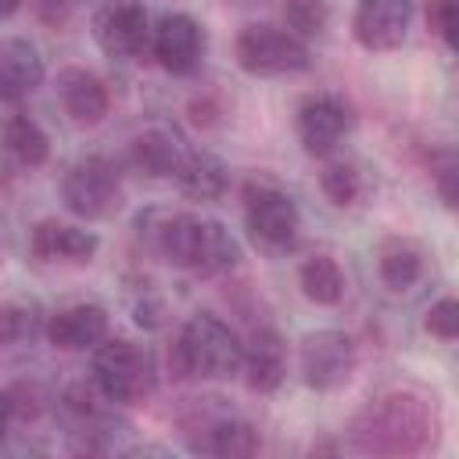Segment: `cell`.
<instances>
[{"instance_id":"cell-1","label":"cell","mask_w":459,"mask_h":459,"mask_svg":"<svg viewBox=\"0 0 459 459\" xmlns=\"http://www.w3.org/2000/svg\"><path fill=\"white\" fill-rule=\"evenodd\" d=\"M441 416L430 394L416 387H391L377 398H369L351 427V448L366 455H416L437 445Z\"/></svg>"},{"instance_id":"cell-2","label":"cell","mask_w":459,"mask_h":459,"mask_svg":"<svg viewBox=\"0 0 459 459\" xmlns=\"http://www.w3.org/2000/svg\"><path fill=\"white\" fill-rule=\"evenodd\" d=\"M154 247L161 251V258L169 265H176L190 276H222L240 258L233 233L219 219L194 215V212L165 215L154 226Z\"/></svg>"},{"instance_id":"cell-3","label":"cell","mask_w":459,"mask_h":459,"mask_svg":"<svg viewBox=\"0 0 459 459\" xmlns=\"http://www.w3.org/2000/svg\"><path fill=\"white\" fill-rule=\"evenodd\" d=\"M176 377L186 380H230L244 369V341L230 323L212 312L190 316L169 355Z\"/></svg>"},{"instance_id":"cell-4","label":"cell","mask_w":459,"mask_h":459,"mask_svg":"<svg viewBox=\"0 0 459 459\" xmlns=\"http://www.w3.org/2000/svg\"><path fill=\"white\" fill-rule=\"evenodd\" d=\"M90 377L104 391V398L115 405H136V402L151 398L154 380H158L154 359L147 355V348H140L126 337H108L104 344L93 348Z\"/></svg>"},{"instance_id":"cell-5","label":"cell","mask_w":459,"mask_h":459,"mask_svg":"<svg viewBox=\"0 0 459 459\" xmlns=\"http://www.w3.org/2000/svg\"><path fill=\"white\" fill-rule=\"evenodd\" d=\"M233 57L255 79H287L312 68L305 39L280 25H244L237 32Z\"/></svg>"},{"instance_id":"cell-6","label":"cell","mask_w":459,"mask_h":459,"mask_svg":"<svg viewBox=\"0 0 459 459\" xmlns=\"http://www.w3.org/2000/svg\"><path fill=\"white\" fill-rule=\"evenodd\" d=\"M61 201L82 222H97V219L115 215L122 208L118 165L104 154H86V158L72 161L61 176Z\"/></svg>"},{"instance_id":"cell-7","label":"cell","mask_w":459,"mask_h":459,"mask_svg":"<svg viewBox=\"0 0 459 459\" xmlns=\"http://www.w3.org/2000/svg\"><path fill=\"white\" fill-rule=\"evenodd\" d=\"M359 366V348L351 341V333L344 330H312L301 337L298 344V369H301V380L305 387L326 394V391H337L351 380Z\"/></svg>"},{"instance_id":"cell-8","label":"cell","mask_w":459,"mask_h":459,"mask_svg":"<svg viewBox=\"0 0 459 459\" xmlns=\"http://www.w3.org/2000/svg\"><path fill=\"white\" fill-rule=\"evenodd\" d=\"M244 226L265 247H290L301 230V212L294 197L273 183H247L244 190Z\"/></svg>"},{"instance_id":"cell-9","label":"cell","mask_w":459,"mask_h":459,"mask_svg":"<svg viewBox=\"0 0 459 459\" xmlns=\"http://www.w3.org/2000/svg\"><path fill=\"white\" fill-rule=\"evenodd\" d=\"M93 39L108 57L133 61V57H143L151 50L154 25H151L143 4H136V0H108L93 14Z\"/></svg>"},{"instance_id":"cell-10","label":"cell","mask_w":459,"mask_h":459,"mask_svg":"<svg viewBox=\"0 0 459 459\" xmlns=\"http://www.w3.org/2000/svg\"><path fill=\"white\" fill-rule=\"evenodd\" d=\"M204 50H208V36L194 14L172 11L154 22L151 54L169 75H194L204 61Z\"/></svg>"},{"instance_id":"cell-11","label":"cell","mask_w":459,"mask_h":459,"mask_svg":"<svg viewBox=\"0 0 459 459\" xmlns=\"http://www.w3.org/2000/svg\"><path fill=\"white\" fill-rule=\"evenodd\" d=\"M348 129H351V108L337 93H316L298 104L294 133H298V143L305 154L330 158L341 147V140L348 136Z\"/></svg>"},{"instance_id":"cell-12","label":"cell","mask_w":459,"mask_h":459,"mask_svg":"<svg viewBox=\"0 0 459 459\" xmlns=\"http://www.w3.org/2000/svg\"><path fill=\"white\" fill-rule=\"evenodd\" d=\"M215 398H204V405H194V423L186 420V430H204V437L194 445L201 452H212L219 459H244L255 455L262 448V437L255 430V423H247L244 416L230 412V409H212Z\"/></svg>"},{"instance_id":"cell-13","label":"cell","mask_w":459,"mask_h":459,"mask_svg":"<svg viewBox=\"0 0 459 459\" xmlns=\"http://www.w3.org/2000/svg\"><path fill=\"white\" fill-rule=\"evenodd\" d=\"M412 22V0H359L351 32L362 50H398L409 36Z\"/></svg>"},{"instance_id":"cell-14","label":"cell","mask_w":459,"mask_h":459,"mask_svg":"<svg viewBox=\"0 0 459 459\" xmlns=\"http://www.w3.org/2000/svg\"><path fill=\"white\" fill-rule=\"evenodd\" d=\"M108 330H111V319H108V308L97 305V301H75V305H65L57 308L50 319H47V341L57 348V351H93L97 344L108 341Z\"/></svg>"},{"instance_id":"cell-15","label":"cell","mask_w":459,"mask_h":459,"mask_svg":"<svg viewBox=\"0 0 459 459\" xmlns=\"http://www.w3.org/2000/svg\"><path fill=\"white\" fill-rule=\"evenodd\" d=\"M100 240L97 233L75 226V222H61V219H39L29 230V251L39 262H68V265H86L97 255Z\"/></svg>"},{"instance_id":"cell-16","label":"cell","mask_w":459,"mask_h":459,"mask_svg":"<svg viewBox=\"0 0 459 459\" xmlns=\"http://www.w3.org/2000/svg\"><path fill=\"white\" fill-rule=\"evenodd\" d=\"M57 104H61V111L75 126L90 129V126H100L108 118L111 93H108V86H104L100 75H93L86 68H65L57 75Z\"/></svg>"},{"instance_id":"cell-17","label":"cell","mask_w":459,"mask_h":459,"mask_svg":"<svg viewBox=\"0 0 459 459\" xmlns=\"http://www.w3.org/2000/svg\"><path fill=\"white\" fill-rule=\"evenodd\" d=\"M186 151L190 147L183 143V136L176 129L151 126L129 140V165L147 179H176Z\"/></svg>"},{"instance_id":"cell-18","label":"cell","mask_w":459,"mask_h":459,"mask_svg":"<svg viewBox=\"0 0 459 459\" xmlns=\"http://www.w3.org/2000/svg\"><path fill=\"white\" fill-rule=\"evenodd\" d=\"M244 384L255 394L280 391L287 377V344L273 326H255L251 341L244 344Z\"/></svg>"},{"instance_id":"cell-19","label":"cell","mask_w":459,"mask_h":459,"mask_svg":"<svg viewBox=\"0 0 459 459\" xmlns=\"http://www.w3.org/2000/svg\"><path fill=\"white\" fill-rule=\"evenodd\" d=\"M43 75H47L43 57L29 39L7 36L0 43V97H4V104L14 108L18 100H25L43 82Z\"/></svg>"},{"instance_id":"cell-20","label":"cell","mask_w":459,"mask_h":459,"mask_svg":"<svg viewBox=\"0 0 459 459\" xmlns=\"http://www.w3.org/2000/svg\"><path fill=\"white\" fill-rule=\"evenodd\" d=\"M176 186L190 201H219L230 186V169L212 151H186V158L176 172Z\"/></svg>"},{"instance_id":"cell-21","label":"cell","mask_w":459,"mask_h":459,"mask_svg":"<svg viewBox=\"0 0 459 459\" xmlns=\"http://www.w3.org/2000/svg\"><path fill=\"white\" fill-rule=\"evenodd\" d=\"M423 265H427V255L409 237H384L377 247V273H380L384 287H391V290L416 287L423 276Z\"/></svg>"},{"instance_id":"cell-22","label":"cell","mask_w":459,"mask_h":459,"mask_svg":"<svg viewBox=\"0 0 459 459\" xmlns=\"http://www.w3.org/2000/svg\"><path fill=\"white\" fill-rule=\"evenodd\" d=\"M4 147H7V154L22 169H39L50 158V136H47V129L32 115H25V111H11L4 118Z\"/></svg>"},{"instance_id":"cell-23","label":"cell","mask_w":459,"mask_h":459,"mask_svg":"<svg viewBox=\"0 0 459 459\" xmlns=\"http://www.w3.org/2000/svg\"><path fill=\"white\" fill-rule=\"evenodd\" d=\"M298 287L301 294L312 301V305H341L344 298V269L333 255H308L301 265H298Z\"/></svg>"},{"instance_id":"cell-24","label":"cell","mask_w":459,"mask_h":459,"mask_svg":"<svg viewBox=\"0 0 459 459\" xmlns=\"http://www.w3.org/2000/svg\"><path fill=\"white\" fill-rule=\"evenodd\" d=\"M0 402H4V420H7V423H36V420L47 412L50 394H47V387H43L39 380L18 377V380H11V384L4 387Z\"/></svg>"},{"instance_id":"cell-25","label":"cell","mask_w":459,"mask_h":459,"mask_svg":"<svg viewBox=\"0 0 459 459\" xmlns=\"http://www.w3.org/2000/svg\"><path fill=\"white\" fill-rule=\"evenodd\" d=\"M39 330H47L39 301H32V298L4 301V308H0V337H4V344H11V348L29 344Z\"/></svg>"},{"instance_id":"cell-26","label":"cell","mask_w":459,"mask_h":459,"mask_svg":"<svg viewBox=\"0 0 459 459\" xmlns=\"http://www.w3.org/2000/svg\"><path fill=\"white\" fill-rule=\"evenodd\" d=\"M319 190H323V197H326L333 208H351V204H359L366 183H362V172H359L355 161L337 158V161H326V165H323V172H319Z\"/></svg>"},{"instance_id":"cell-27","label":"cell","mask_w":459,"mask_h":459,"mask_svg":"<svg viewBox=\"0 0 459 459\" xmlns=\"http://www.w3.org/2000/svg\"><path fill=\"white\" fill-rule=\"evenodd\" d=\"M283 18H287V29L301 39L308 36H319L330 22V4L326 0H287L283 4Z\"/></svg>"},{"instance_id":"cell-28","label":"cell","mask_w":459,"mask_h":459,"mask_svg":"<svg viewBox=\"0 0 459 459\" xmlns=\"http://www.w3.org/2000/svg\"><path fill=\"white\" fill-rule=\"evenodd\" d=\"M430 176H434V190H437L441 204L459 212V147L437 151L434 165H430Z\"/></svg>"},{"instance_id":"cell-29","label":"cell","mask_w":459,"mask_h":459,"mask_svg":"<svg viewBox=\"0 0 459 459\" xmlns=\"http://www.w3.org/2000/svg\"><path fill=\"white\" fill-rule=\"evenodd\" d=\"M423 330L437 341H459V298H437L423 312Z\"/></svg>"},{"instance_id":"cell-30","label":"cell","mask_w":459,"mask_h":459,"mask_svg":"<svg viewBox=\"0 0 459 459\" xmlns=\"http://www.w3.org/2000/svg\"><path fill=\"white\" fill-rule=\"evenodd\" d=\"M430 22H434L437 36L445 39V47L459 54V0H434Z\"/></svg>"},{"instance_id":"cell-31","label":"cell","mask_w":459,"mask_h":459,"mask_svg":"<svg viewBox=\"0 0 459 459\" xmlns=\"http://www.w3.org/2000/svg\"><path fill=\"white\" fill-rule=\"evenodd\" d=\"M75 4H79V0H32L36 14H39L47 25H65Z\"/></svg>"},{"instance_id":"cell-32","label":"cell","mask_w":459,"mask_h":459,"mask_svg":"<svg viewBox=\"0 0 459 459\" xmlns=\"http://www.w3.org/2000/svg\"><path fill=\"white\" fill-rule=\"evenodd\" d=\"M18 7H22V0H0V18L11 22V18L18 14Z\"/></svg>"}]
</instances>
